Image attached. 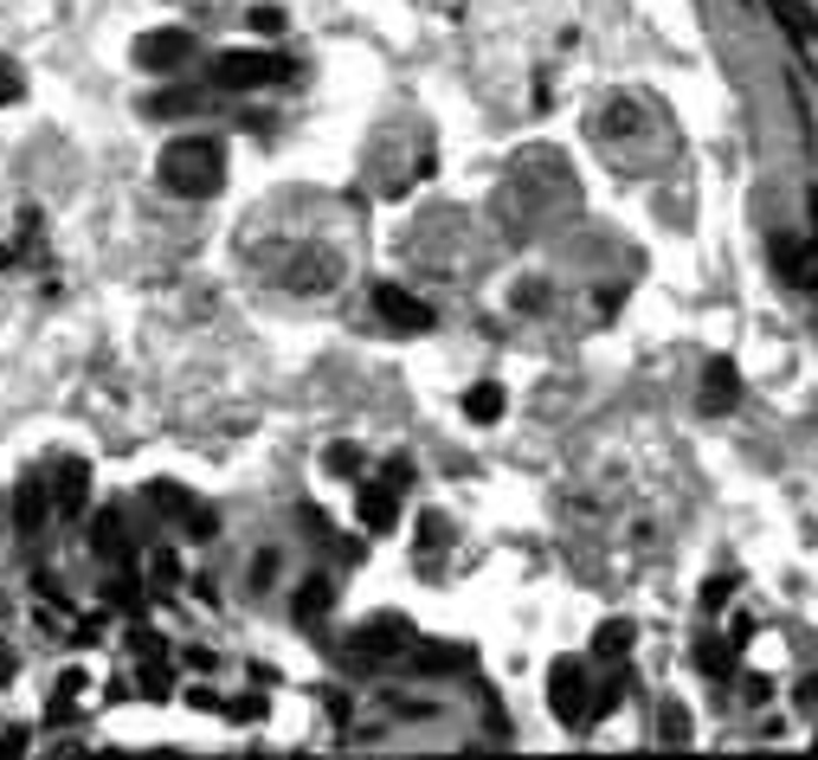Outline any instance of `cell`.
Wrapping results in <instances>:
<instances>
[{
  "instance_id": "6da1fadb",
  "label": "cell",
  "mask_w": 818,
  "mask_h": 760,
  "mask_svg": "<svg viewBox=\"0 0 818 760\" xmlns=\"http://www.w3.org/2000/svg\"><path fill=\"white\" fill-rule=\"evenodd\" d=\"M155 174H161V188H168V194H181V201L219 194V181H226V148H219L213 136H181V142H168V148H161Z\"/></svg>"
},
{
  "instance_id": "7a4b0ae2",
  "label": "cell",
  "mask_w": 818,
  "mask_h": 760,
  "mask_svg": "<svg viewBox=\"0 0 818 760\" xmlns=\"http://www.w3.org/2000/svg\"><path fill=\"white\" fill-rule=\"evenodd\" d=\"M341 651H348L354 671H381V664H394V658L412 651V625L407 619H374V625H361Z\"/></svg>"
},
{
  "instance_id": "3957f363",
  "label": "cell",
  "mask_w": 818,
  "mask_h": 760,
  "mask_svg": "<svg viewBox=\"0 0 818 760\" xmlns=\"http://www.w3.org/2000/svg\"><path fill=\"white\" fill-rule=\"evenodd\" d=\"M206 77H213V91H258L272 77H290V65L272 59V52H219L206 65Z\"/></svg>"
},
{
  "instance_id": "277c9868",
  "label": "cell",
  "mask_w": 818,
  "mask_h": 760,
  "mask_svg": "<svg viewBox=\"0 0 818 760\" xmlns=\"http://www.w3.org/2000/svg\"><path fill=\"white\" fill-rule=\"evenodd\" d=\"M587 702H593V684H587V664L580 658H561L548 671V709L574 728H587Z\"/></svg>"
},
{
  "instance_id": "5b68a950",
  "label": "cell",
  "mask_w": 818,
  "mask_h": 760,
  "mask_svg": "<svg viewBox=\"0 0 818 760\" xmlns=\"http://www.w3.org/2000/svg\"><path fill=\"white\" fill-rule=\"evenodd\" d=\"M400 496H407V490H394L387 478H361V484H354V522H361L368 535H387V529L400 522Z\"/></svg>"
},
{
  "instance_id": "8992f818",
  "label": "cell",
  "mask_w": 818,
  "mask_h": 760,
  "mask_svg": "<svg viewBox=\"0 0 818 760\" xmlns=\"http://www.w3.org/2000/svg\"><path fill=\"white\" fill-rule=\"evenodd\" d=\"M188 59H194V33H181V26H155V33L136 39V65L142 71H181Z\"/></svg>"
},
{
  "instance_id": "52a82bcc",
  "label": "cell",
  "mask_w": 818,
  "mask_h": 760,
  "mask_svg": "<svg viewBox=\"0 0 818 760\" xmlns=\"http://www.w3.org/2000/svg\"><path fill=\"white\" fill-rule=\"evenodd\" d=\"M52 509L65 516V522H77L84 509H91V465L84 458H52Z\"/></svg>"
},
{
  "instance_id": "ba28073f",
  "label": "cell",
  "mask_w": 818,
  "mask_h": 760,
  "mask_svg": "<svg viewBox=\"0 0 818 760\" xmlns=\"http://www.w3.org/2000/svg\"><path fill=\"white\" fill-rule=\"evenodd\" d=\"M374 316L387 323V329H400V336H419V329H432V310L400 290V284H374Z\"/></svg>"
},
{
  "instance_id": "9c48e42d",
  "label": "cell",
  "mask_w": 818,
  "mask_h": 760,
  "mask_svg": "<svg viewBox=\"0 0 818 760\" xmlns=\"http://www.w3.org/2000/svg\"><path fill=\"white\" fill-rule=\"evenodd\" d=\"M46 516H52V490H46V478H26V484L13 490V529L33 542L46 529Z\"/></svg>"
},
{
  "instance_id": "30bf717a",
  "label": "cell",
  "mask_w": 818,
  "mask_h": 760,
  "mask_svg": "<svg viewBox=\"0 0 818 760\" xmlns=\"http://www.w3.org/2000/svg\"><path fill=\"white\" fill-rule=\"evenodd\" d=\"M91 548L104 554V560H110V567H123V560H130V529H123V509H104V516H97V522H91Z\"/></svg>"
},
{
  "instance_id": "8fae6325",
  "label": "cell",
  "mask_w": 818,
  "mask_h": 760,
  "mask_svg": "<svg viewBox=\"0 0 818 760\" xmlns=\"http://www.w3.org/2000/svg\"><path fill=\"white\" fill-rule=\"evenodd\" d=\"M735 400H742V374H735L729 361H709V367H702V407H709V413H729Z\"/></svg>"
},
{
  "instance_id": "7c38bea8",
  "label": "cell",
  "mask_w": 818,
  "mask_h": 760,
  "mask_svg": "<svg viewBox=\"0 0 818 760\" xmlns=\"http://www.w3.org/2000/svg\"><path fill=\"white\" fill-rule=\"evenodd\" d=\"M465 658H471L465 644H412L407 651V664L412 671H425V677H445V671H458Z\"/></svg>"
},
{
  "instance_id": "4fadbf2b",
  "label": "cell",
  "mask_w": 818,
  "mask_h": 760,
  "mask_svg": "<svg viewBox=\"0 0 818 760\" xmlns=\"http://www.w3.org/2000/svg\"><path fill=\"white\" fill-rule=\"evenodd\" d=\"M767 7H773V20L786 26V39H799V46L818 39V13L806 7V0H767Z\"/></svg>"
},
{
  "instance_id": "5bb4252c",
  "label": "cell",
  "mask_w": 818,
  "mask_h": 760,
  "mask_svg": "<svg viewBox=\"0 0 818 760\" xmlns=\"http://www.w3.org/2000/svg\"><path fill=\"white\" fill-rule=\"evenodd\" d=\"M631 644H638V625L631 619H606L600 631H593V658H600V664H618Z\"/></svg>"
},
{
  "instance_id": "9a60e30c",
  "label": "cell",
  "mask_w": 818,
  "mask_h": 760,
  "mask_svg": "<svg viewBox=\"0 0 818 760\" xmlns=\"http://www.w3.org/2000/svg\"><path fill=\"white\" fill-rule=\"evenodd\" d=\"M336 277H341V265L329 258V252H310V258L290 265V284H297V290H329Z\"/></svg>"
},
{
  "instance_id": "2e32d148",
  "label": "cell",
  "mask_w": 818,
  "mask_h": 760,
  "mask_svg": "<svg viewBox=\"0 0 818 760\" xmlns=\"http://www.w3.org/2000/svg\"><path fill=\"white\" fill-rule=\"evenodd\" d=\"M329 593H336V587H329L323 574L303 580V587H297V625H323L329 619Z\"/></svg>"
},
{
  "instance_id": "e0dca14e",
  "label": "cell",
  "mask_w": 818,
  "mask_h": 760,
  "mask_svg": "<svg viewBox=\"0 0 818 760\" xmlns=\"http://www.w3.org/2000/svg\"><path fill=\"white\" fill-rule=\"evenodd\" d=\"M465 419H478V425H496V419H503V387H496V381H478V387L465 394Z\"/></svg>"
},
{
  "instance_id": "ac0fdd59",
  "label": "cell",
  "mask_w": 818,
  "mask_h": 760,
  "mask_svg": "<svg viewBox=\"0 0 818 760\" xmlns=\"http://www.w3.org/2000/svg\"><path fill=\"white\" fill-rule=\"evenodd\" d=\"M201 104H206L201 91H161V97H148L142 110H148V117H161V123H175V117H194Z\"/></svg>"
},
{
  "instance_id": "d6986e66",
  "label": "cell",
  "mask_w": 818,
  "mask_h": 760,
  "mask_svg": "<svg viewBox=\"0 0 818 760\" xmlns=\"http://www.w3.org/2000/svg\"><path fill=\"white\" fill-rule=\"evenodd\" d=\"M148 503H155L168 522H188V509H194V496H188L181 484H148Z\"/></svg>"
},
{
  "instance_id": "ffe728a7",
  "label": "cell",
  "mask_w": 818,
  "mask_h": 760,
  "mask_svg": "<svg viewBox=\"0 0 818 760\" xmlns=\"http://www.w3.org/2000/svg\"><path fill=\"white\" fill-rule=\"evenodd\" d=\"M361 465H368L361 445H329V471H336V478H361Z\"/></svg>"
},
{
  "instance_id": "44dd1931",
  "label": "cell",
  "mask_w": 818,
  "mask_h": 760,
  "mask_svg": "<svg viewBox=\"0 0 818 760\" xmlns=\"http://www.w3.org/2000/svg\"><path fill=\"white\" fill-rule=\"evenodd\" d=\"M20 97H26V77L13 59H0V104H20Z\"/></svg>"
},
{
  "instance_id": "7402d4cb",
  "label": "cell",
  "mask_w": 818,
  "mask_h": 760,
  "mask_svg": "<svg viewBox=\"0 0 818 760\" xmlns=\"http://www.w3.org/2000/svg\"><path fill=\"white\" fill-rule=\"evenodd\" d=\"M110 600H117L123 613H142V587L130 580V574H123V580H110Z\"/></svg>"
},
{
  "instance_id": "603a6c76",
  "label": "cell",
  "mask_w": 818,
  "mask_h": 760,
  "mask_svg": "<svg viewBox=\"0 0 818 760\" xmlns=\"http://www.w3.org/2000/svg\"><path fill=\"white\" fill-rule=\"evenodd\" d=\"M245 26H252V33H284V13H277V7H252Z\"/></svg>"
},
{
  "instance_id": "cb8c5ba5",
  "label": "cell",
  "mask_w": 818,
  "mask_h": 760,
  "mask_svg": "<svg viewBox=\"0 0 818 760\" xmlns=\"http://www.w3.org/2000/svg\"><path fill=\"white\" fill-rule=\"evenodd\" d=\"M658 735H664V741H689V722L677 715V702H664V722H658Z\"/></svg>"
},
{
  "instance_id": "d4e9b609",
  "label": "cell",
  "mask_w": 818,
  "mask_h": 760,
  "mask_svg": "<svg viewBox=\"0 0 818 760\" xmlns=\"http://www.w3.org/2000/svg\"><path fill=\"white\" fill-rule=\"evenodd\" d=\"M394 490H412V458H387V471H381Z\"/></svg>"
},
{
  "instance_id": "484cf974",
  "label": "cell",
  "mask_w": 818,
  "mask_h": 760,
  "mask_svg": "<svg viewBox=\"0 0 818 760\" xmlns=\"http://www.w3.org/2000/svg\"><path fill=\"white\" fill-rule=\"evenodd\" d=\"M155 580L175 587V580H181V560H175V554H155Z\"/></svg>"
},
{
  "instance_id": "4316f807",
  "label": "cell",
  "mask_w": 818,
  "mask_h": 760,
  "mask_svg": "<svg viewBox=\"0 0 818 760\" xmlns=\"http://www.w3.org/2000/svg\"><path fill=\"white\" fill-rule=\"evenodd\" d=\"M272 574H277V554H265V560L252 567V587H272Z\"/></svg>"
},
{
  "instance_id": "83f0119b",
  "label": "cell",
  "mask_w": 818,
  "mask_h": 760,
  "mask_svg": "<svg viewBox=\"0 0 818 760\" xmlns=\"http://www.w3.org/2000/svg\"><path fill=\"white\" fill-rule=\"evenodd\" d=\"M7 677H13V651L0 644V684H7Z\"/></svg>"
}]
</instances>
